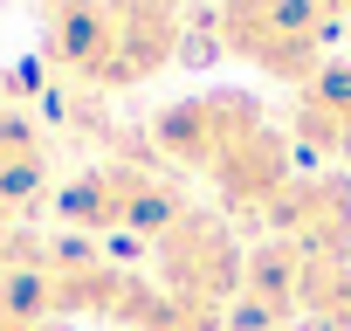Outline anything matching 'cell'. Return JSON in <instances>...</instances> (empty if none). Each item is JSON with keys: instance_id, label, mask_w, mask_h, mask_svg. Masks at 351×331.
I'll return each mask as SVG.
<instances>
[{"instance_id": "3", "label": "cell", "mask_w": 351, "mask_h": 331, "mask_svg": "<svg viewBox=\"0 0 351 331\" xmlns=\"http://www.w3.org/2000/svg\"><path fill=\"white\" fill-rule=\"evenodd\" d=\"M221 49L255 62L276 83H310L324 69V14L317 0H221Z\"/></svg>"}, {"instance_id": "6", "label": "cell", "mask_w": 351, "mask_h": 331, "mask_svg": "<svg viewBox=\"0 0 351 331\" xmlns=\"http://www.w3.org/2000/svg\"><path fill=\"white\" fill-rule=\"evenodd\" d=\"M269 221L282 228V249H296L310 276L344 269V249H351V187L344 180H296V187H282Z\"/></svg>"}, {"instance_id": "2", "label": "cell", "mask_w": 351, "mask_h": 331, "mask_svg": "<svg viewBox=\"0 0 351 331\" xmlns=\"http://www.w3.org/2000/svg\"><path fill=\"white\" fill-rule=\"evenodd\" d=\"M172 49H180V0H69L49 28V56L97 90H124L165 69Z\"/></svg>"}, {"instance_id": "5", "label": "cell", "mask_w": 351, "mask_h": 331, "mask_svg": "<svg viewBox=\"0 0 351 331\" xmlns=\"http://www.w3.org/2000/svg\"><path fill=\"white\" fill-rule=\"evenodd\" d=\"M152 249H158V290H165V297L200 304V310L234 304V290H241V262H248V255L234 249V235H228L214 214L186 207Z\"/></svg>"}, {"instance_id": "9", "label": "cell", "mask_w": 351, "mask_h": 331, "mask_svg": "<svg viewBox=\"0 0 351 331\" xmlns=\"http://www.w3.org/2000/svg\"><path fill=\"white\" fill-rule=\"evenodd\" d=\"M0 331H56L49 317H8V310H0Z\"/></svg>"}, {"instance_id": "4", "label": "cell", "mask_w": 351, "mask_h": 331, "mask_svg": "<svg viewBox=\"0 0 351 331\" xmlns=\"http://www.w3.org/2000/svg\"><path fill=\"white\" fill-rule=\"evenodd\" d=\"M186 214V201L172 194L165 180H152L145 166H90V173H76L62 187V221L83 228V235H165L172 221Z\"/></svg>"}, {"instance_id": "7", "label": "cell", "mask_w": 351, "mask_h": 331, "mask_svg": "<svg viewBox=\"0 0 351 331\" xmlns=\"http://www.w3.org/2000/svg\"><path fill=\"white\" fill-rule=\"evenodd\" d=\"M303 290H310V269L296 249L282 242H262L248 262H241V290H234V331H276L289 317H303Z\"/></svg>"}, {"instance_id": "1", "label": "cell", "mask_w": 351, "mask_h": 331, "mask_svg": "<svg viewBox=\"0 0 351 331\" xmlns=\"http://www.w3.org/2000/svg\"><path fill=\"white\" fill-rule=\"evenodd\" d=\"M158 145H165L172 159L200 166L228 201H241V207H255V214H269L276 194L289 187V152H282V138H276L269 117H262L248 97H234V90H207V97L172 104V111L158 117Z\"/></svg>"}, {"instance_id": "10", "label": "cell", "mask_w": 351, "mask_h": 331, "mask_svg": "<svg viewBox=\"0 0 351 331\" xmlns=\"http://www.w3.org/2000/svg\"><path fill=\"white\" fill-rule=\"evenodd\" d=\"M317 14H324V21H337V14H351V0H317Z\"/></svg>"}, {"instance_id": "8", "label": "cell", "mask_w": 351, "mask_h": 331, "mask_svg": "<svg viewBox=\"0 0 351 331\" xmlns=\"http://www.w3.org/2000/svg\"><path fill=\"white\" fill-rule=\"evenodd\" d=\"M296 131L324 159H351V62H330L296 97Z\"/></svg>"}]
</instances>
